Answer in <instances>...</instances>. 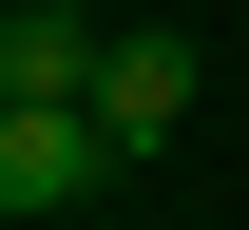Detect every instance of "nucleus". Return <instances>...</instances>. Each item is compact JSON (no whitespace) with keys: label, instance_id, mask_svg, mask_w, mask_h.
Here are the masks:
<instances>
[{"label":"nucleus","instance_id":"obj_3","mask_svg":"<svg viewBox=\"0 0 249 230\" xmlns=\"http://www.w3.org/2000/svg\"><path fill=\"white\" fill-rule=\"evenodd\" d=\"M96 173H115V134H96V115H0V211H77Z\"/></svg>","mask_w":249,"mask_h":230},{"label":"nucleus","instance_id":"obj_1","mask_svg":"<svg viewBox=\"0 0 249 230\" xmlns=\"http://www.w3.org/2000/svg\"><path fill=\"white\" fill-rule=\"evenodd\" d=\"M96 58H115L96 19H58V0H0V115H96Z\"/></svg>","mask_w":249,"mask_h":230},{"label":"nucleus","instance_id":"obj_2","mask_svg":"<svg viewBox=\"0 0 249 230\" xmlns=\"http://www.w3.org/2000/svg\"><path fill=\"white\" fill-rule=\"evenodd\" d=\"M96 134H115V154H173L192 134V38H115V58H96Z\"/></svg>","mask_w":249,"mask_h":230},{"label":"nucleus","instance_id":"obj_4","mask_svg":"<svg viewBox=\"0 0 249 230\" xmlns=\"http://www.w3.org/2000/svg\"><path fill=\"white\" fill-rule=\"evenodd\" d=\"M58 19H96V0H58Z\"/></svg>","mask_w":249,"mask_h":230}]
</instances>
